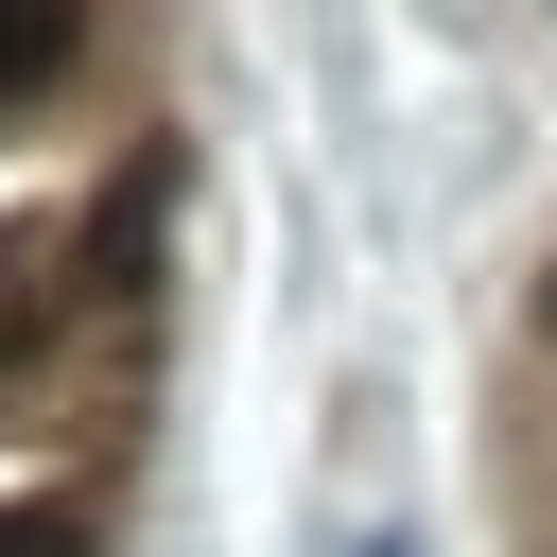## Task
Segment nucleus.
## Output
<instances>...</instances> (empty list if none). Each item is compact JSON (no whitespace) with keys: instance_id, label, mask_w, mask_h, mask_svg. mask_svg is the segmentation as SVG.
I'll list each match as a JSON object with an SVG mask.
<instances>
[{"instance_id":"nucleus-1","label":"nucleus","mask_w":557,"mask_h":557,"mask_svg":"<svg viewBox=\"0 0 557 557\" xmlns=\"http://www.w3.org/2000/svg\"><path fill=\"white\" fill-rule=\"evenodd\" d=\"M70 35H87V0H0V104H17V87H52V70H70Z\"/></svg>"},{"instance_id":"nucleus-2","label":"nucleus","mask_w":557,"mask_h":557,"mask_svg":"<svg viewBox=\"0 0 557 557\" xmlns=\"http://www.w3.org/2000/svg\"><path fill=\"white\" fill-rule=\"evenodd\" d=\"M0 557H87V505H0Z\"/></svg>"},{"instance_id":"nucleus-3","label":"nucleus","mask_w":557,"mask_h":557,"mask_svg":"<svg viewBox=\"0 0 557 557\" xmlns=\"http://www.w3.org/2000/svg\"><path fill=\"white\" fill-rule=\"evenodd\" d=\"M540 331H557V278H540Z\"/></svg>"}]
</instances>
